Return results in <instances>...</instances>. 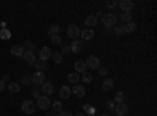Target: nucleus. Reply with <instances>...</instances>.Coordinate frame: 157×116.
<instances>
[{
    "mask_svg": "<svg viewBox=\"0 0 157 116\" xmlns=\"http://www.w3.org/2000/svg\"><path fill=\"white\" fill-rule=\"evenodd\" d=\"M102 24L105 25L107 28L115 27V25L118 24V17H116L115 14H112V13H107V14H104V16H102Z\"/></svg>",
    "mask_w": 157,
    "mask_h": 116,
    "instance_id": "nucleus-1",
    "label": "nucleus"
},
{
    "mask_svg": "<svg viewBox=\"0 0 157 116\" xmlns=\"http://www.w3.org/2000/svg\"><path fill=\"white\" fill-rule=\"evenodd\" d=\"M44 82H46L44 71H36L35 74H32V83L33 85H43Z\"/></svg>",
    "mask_w": 157,
    "mask_h": 116,
    "instance_id": "nucleus-2",
    "label": "nucleus"
},
{
    "mask_svg": "<svg viewBox=\"0 0 157 116\" xmlns=\"http://www.w3.org/2000/svg\"><path fill=\"white\" fill-rule=\"evenodd\" d=\"M85 64H86V68H90V69H98V68L101 66V60H99L96 55H90V57L86 58Z\"/></svg>",
    "mask_w": 157,
    "mask_h": 116,
    "instance_id": "nucleus-3",
    "label": "nucleus"
},
{
    "mask_svg": "<svg viewBox=\"0 0 157 116\" xmlns=\"http://www.w3.org/2000/svg\"><path fill=\"white\" fill-rule=\"evenodd\" d=\"M36 105L41 108V110H47V108L52 105V102L49 100L47 96H39V97L36 99Z\"/></svg>",
    "mask_w": 157,
    "mask_h": 116,
    "instance_id": "nucleus-4",
    "label": "nucleus"
},
{
    "mask_svg": "<svg viewBox=\"0 0 157 116\" xmlns=\"http://www.w3.org/2000/svg\"><path fill=\"white\" fill-rule=\"evenodd\" d=\"M118 6L121 8L123 13H130L132 8H134V2L132 0H120V2H118Z\"/></svg>",
    "mask_w": 157,
    "mask_h": 116,
    "instance_id": "nucleus-5",
    "label": "nucleus"
},
{
    "mask_svg": "<svg viewBox=\"0 0 157 116\" xmlns=\"http://www.w3.org/2000/svg\"><path fill=\"white\" fill-rule=\"evenodd\" d=\"M71 52H74V54H80L82 50H83V41L82 39H72V43H71Z\"/></svg>",
    "mask_w": 157,
    "mask_h": 116,
    "instance_id": "nucleus-6",
    "label": "nucleus"
},
{
    "mask_svg": "<svg viewBox=\"0 0 157 116\" xmlns=\"http://www.w3.org/2000/svg\"><path fill=\"white\" fill-rule=\"evenodd\" d=\"M22 111L27 113V114L35 113V102L33 100H24L22 102Z\"/></svg>",
    "mask_w": 157,
    "mask_h": 116,
    "instance_id": "nucleus-7",
    "label": "nucleus"
},
{
    "mask_svg": "<svg viewBox=\"0 0 157 116\" xmlns=\"http://www.w3.org/2000/svg\"><path fill=\"white\" fill-rule=\"evenodd\" d=\"M93 38H94V30H93V28H83V30L80 32V38H78V39L90 41V39H93Z\"/></svg>",
    "mask_w": 157,
    "mask_h": 116,
    "instance_id": "nucleus-8",
    "label": "nucleus"
},
{
    "mask_svg": "<svg viewBox=\"0 0 157 116\" xmlns=\"http://www.w3.org/2000/svg\"><path fill=\"white\" fill-rule=\"evenodd\" d=\"M68 36L71 38V39H77L78 36H80V28L77 27V25H69L68 27Z\"/></svg>",
    "mask_w": 157,
    "mask_h": 116,
    "instance_id": "nucleus-9",
    "label": "nucleus"
},
{
    "mask_svg": "<svg viewBox=\"0 0 157 116\" xmlns=\"http://www.w3.org/2000/svg\"><path fill=\"white\" fill-rule=\"evenodd\" d=\"M71 94H74L75 97H83L85 96V86H82V85H74L72 86V89H71Z\"/></svg>",
    "mask_w": 157,
    "mask_h": 116,
    "instance_id": "nucleus-10",
    "label": "nucleus"
},
{
    "mask_svg": "<svg viewBox=\"0 0 157 116\" xmlns=\"http://www.w3.org/2000/svg\"><path fill=\"white\" fill-rule=\"evenodd\" d=\"M39 91H43L44 96H50L52 93L55 91V89H54V85H52L50 82H44V83L41 85V89H39Z\"/></svg>",
    "mask_w": 157,
    "mask_h": 116,
    "instance_id": "nucleus-11",
    "label": "nucleus"
},
{
    "mask_svg": "<svg viewBox=\"0 0 157 116\" xmlns=\"http://www.w3.org/2000/svg\"><path fill=\"white\" fill-rule=\"evenodd\" d=\"M115 111H116L118 116H126L129 113V107L126 104H116L115 105Z\"/></svg>",
    "mask_w": 157,
    "mask_h": 116,
    "instance_id": "nucleus-12",
    "label": "nucleus"
},
{
    "mask_svg": "<svg viewBox=\"0 0 157 116\" xmlns=\"http://www.w3.org/2000/svg\"><path fill=\"white\" fill-rule=\"evenodd\" d=\"M52 57V50L49 49V47H43L41 50H39V60H43V61H47L49 58Z\"/></svg>",
    "mask_w": 157,
    "mask_h": 116,
    "instance_id": "nucleus-13",
    "label": "nucleus"
},
{
    "mask_svg": "<svg viewBox=\"0 0 157 116\" xmlns=\"http://www.w3.org/2000/svg\"><path fill=\"white\" fill-rule=\"evenodd\" d=\"M74 69H75L77 74H83V72H86V64H85V61H83V60L75 61V63H74Z\"/></svg>",
    "mask_w": 157,
    "mask_h": 116,
    "instance_id": "nucleus-14",
    "label": "nucleus"
},
{
    "mask_svg": "<svg viewBox=\"0 0 157 116\" xmlns=\"http://www.w3.org/2000/svg\"><path fill=\"white\" fill-rule=\"evenodd\" d=\"M10 52H11L13 55H14V57H22L25 50H24L22 44H16V46H13V47H11V50H10Z\"/></svg>",
    "mask_w": 157,
    "mask_h": 116,
    "instance_id": "nucleus-15",
    "label": "nucleus"
},
{
    "mask_svg": "<svg viewBox=\"0 0 157 116\" xmlns=\"http://www.w3.org/2000/svg\"><path fill=\"white\" fill-rule=\"evenodd\" d=\"M24 61L27 63V64H33L35 63V60H36V57H35V52H24Z\"/></svg>",
    "mask_w": 157,
    "mask_h": 116,
    "instance_id": "nucleus-16",
    "label": "nucleus"
},
{
    "mask_svg": "<svg viewBox=\"0 0 157 116\" xmlns=\"http://www.w3.org/2000/svg\"><path fill=\"white\" fill-rule=\"evenodd\" d=\"M116 17L121 21V24H127V22H132V13H121V14L116 16Z\"/></svg>",
    "mask_w": 157,
    "mask_h": 116,
    "instance_id": "nucleus-17",
    "label": "nucleus"
},
{
    "mask_svg": "<svg viewBox=\"0 0 157 116\" xmlns=\"http://www.w3.org/2000/svg\"><path fill=\"white\" fill-rule=\"evenodd\" d=\"M60 97L61 99H69L71 97V88L69 86H61L60 88Z\"/></svg>",
    "mask_w": 157,
    "mask_h": 116,
    "instance_id": "nucleus-18",
    "label": "nucleus"
},
{
    "mask_svg": "<svg viewBox=\"0 0 157 116\" xmlns=\"http://www.w3.org/2000/svg\"><path fill=\"white\" fill-rule=\"evenodd\" d=\"M85 25H88V28H93L94 25H98V17H96V16H88V17H85Z\"/></svg>",
    "mask_w": 157,
    "mask_h": 116,
    "instance_id": "nucleus-19",
    "label": "nucleus"
},
{
    "mask_svg": "<svg viewBox=\"0 0 157 116\" xmlns=\"http://www.w3.org/2000/svg\"><path fill=\"white\" fill-rule=\"evenodd\" d=\"M50 58L54 60V63H57V64L63 63V54L60 52V50H55V52H52V57H50Z\"/></svg>",
    "mask_w": 157,
    "mask_h": 116,
    "instance_id": "nucleus-20",
    "label": "nucleus"
},
{
    "mask_svg": "<svg viewBox=\"0 0 157 116\" xmlns=\"http://www.w3.org/2000/svg\"><path fill=\"white\" fill-rule=\"evenodd\" d=\"M137 30V24L135 22H127L124 24V33H132Z\"/></svg>",
    "mask_w": 157,
    "mask_h": 116,
    "instance_id": "nucleus-21",
    "label": "nucleus"
},
{
    "mask_svg": "<svg viewBox=\"0 0 157 116\" xmlns=\"http://www.w3.org/2000/svg\"><path fill=\"white\" fill-rule=\"evenodd\" d=\"M113 80L112 79H105L104 80V83H102V89L104 91H110V89H113Z\"/></svg>",
    "mask_w": 157,
    "mask_h": 116,
    "instance_id": "nucleus-22",
    "label": "nucleus"
},
{
    "mask_svg": "<svg viewBox=\"0 0 157 116\" xmlns=\"http://www.w3.org/2000/svg\"><path fill=\"white\" fill-rule=\"evenodd\" d=\"M47 33H49V36H54V35H58V33H60V25H57V24H54V25H50V27L47 28Z\"/></svg>",
    "mask_w": 157,
    "mask_h": 116,
    "instance_id": "nucleus-23",
    "label": "nucleus"
},
{
    "mask_svg": "<svg viewBox=\"0 0 157 116\" xmlns=\"http://www.w3.org/2000/svg\"><path fill=\"white\" fill-rule=\"evenodd\" d=\"M33 64H35V68H36V71H44V69H46V61H43V60H39V58H36Z\"/></svg>",
    "mask_w": 157,
    "mask_h": 116,
    "instance_id": "nucleus-24",
    "label": "nucleus"
},
{
    "mask_svg": "<svg viewBox=\"0 0 157 116\" xmlns=\"http://www.w3.org/2000/svg\"><path fill=\"white\" fill-rule=\"evenodd\" d=\"M78 80H80V77H78V74H77V72H74V74H69V75H68V82H71L72 85H77V83H78Z\"/></svg>",
    "mask_w": 157,
    "mask_h": 116,
    "instance_id": "nucleus-25",
    "label": "nucleus"
},
{
    "mask_svg": "<svg viewBox=\"0 0 157 116\" xmlns=\"http://www.w3.org/2000/svg\"><path fill=\"white\" fill-rule=\"evenodd\" d=\"M22 47H24L25 52H33V50H35V44H33L32 41H25V43L22 44Z\"/></svg>",
    "mask_w": 157,
    "mask_h": 116,
    "instance_id": "nucleus-26",
    "label": "nucleus"
},
{
    "mask_svg": "<svg viewBox=\"0 0 157 116\" xmlns=\"http://www.w3.org/2000/svg\"><path fill=\"white\" fill-rule=\"evenodd\" d=\"M22 85H32V74L30 72H25L22 75Z\"/></svg>",
    "mask_w": 157,
    "mask_h": 116,
    "instance_id": "nucleus-27",
    "label": "nucleus"
},
{
    "mask_svg": "<svg viewBox=\"0 0 157 116\" xmlns=\"http://www.w3.org/2000/svg\"><path fill=\"white\" fill-rule=\"evenodd\" d=\"M113 102H115V104H124V93H121V91H120V93H116Z\"/></svg>",
    "mask_w": 157,
    "mask_h": 116,
    "instance_id": "nucleus-28",
    "label": "nucleus"
},
{
    "mask_svg": "<svg viewBox=\"0 0 157 116\" xmlns=\"http://www.w3.org/2000/svg\"><path fill=\"white\" fill-rule=\"evenodd\" d=\"M82 80H83V83H91L93 82V74L91 72H83L82 74Z\"/></svg>",
    "mask_w": 157,
    "mask_h": 116,
    "instance_id": "nucleus-29",
    "label": "nucleus"
},
{
    "mask_svg": "<svg viewBox=\"0 0 157 116\" xmlns=\"http://www.w3.org/2000/svg\"><path fill=\"white\" fill-rule=\"evenodd\" d=\"M50 107L54 108V111H55V113H60V111L63 110V105H61V102H60V100L52 102V105H50Z\"/></svg>",
    "mask_w": 157,
    "mask_h": 116,
    "instance_id": "nucleus-30",
    "label": "nucleus"
},
{
    "mask_svg": "<svg viewBox=\"0 0 157 116\" xmlns=\"http://www.w3.org/2000/svg\"><path fill=\"white\" fill-rule=\"evenodd\" d=\"M6 88L10 89L11 93H19V91H21V86H19V83H14V82H13V83H10Z\"/></svg>",
    "mask_w": 157,
    "mask_h": 116,
    "instance_id": "nucleus-31",
    "label": "nucleus"
},
{
    "mask_svg": "<svg viewBox=\"0 0 157 116\" xmlns=\"http://www.w3.org/2000/svg\"><path fill=\"white\" fill-rule=\"evenodd\" d=\"M11 38V32L6 30V28H2L0 30V39H10Z\"/></svg>",
    "mask_w": 157,
    "mask_h": 116,
    "instance_id": "nucleus-32",
    "label": "nucleus"
},
{
    "mask_svg": "<svg viewBox=\"0 0 157 116\" xmlns=\"http://www.w3.org/2000/svg\"><path fill=\"white\" fill-rule=\"evenodd\" d=\"M113 32L116 35H123L124 33V24H116L115 27H113Z\"/></svg>",
    "mask_w": 157,
    "mask_h": 116,
    "instance_id": "nucleus-33",
    "label": "nucleus"
},
{
    "mask_svg": "<svg viewBox=\"0 0 157 116\" xmlns=\"http://www.w3.org/2000/svg\"><path fill=\"white\" fill-rule=\"evenodd\" d=\"M50 41H52L54 46H60L61 44V38H60V35H54V36H50Z\"/></svg>",
    "mask_w": 157,
    "mask_h": 116,
    "instance_id": "nucleus-34",
    "label": "nucleus"
},
{
    "mask_svg": "<svg viewBox=\"0 0 157 116\" xmlns=\"http://www.w3.org/2000/svg\"><path fill=\"white\" fill-rule=\"evenodd\" d=\"M60 52H61V54H63V57H64V55H68V54H71V47H69V46H63V47H61V50H60Z\"/></svg>",
    "mask_w": 157,
    "mask_h": 116,
    "instance_id": "nucleus-35",
    "label": "nucleus"
},
{
    "mask_svg": "<svg viewBox=\"0 0 157 116\" xmlns=\"http://www.w3.org/2000/svg\"><path fill=\"white\" fill-rule=\"evenodd\" d=\"M107 6H109V8H115V6H118V0H110V2H107Z\"/></svg>",
    "mask_w": 157,
    "mask_h": 116,
    "instance_id": "nucleus-36",
    "label": "nucleus"
},
{
    "mask_svg": "<svg viewBox=\"0 0 157 116\" xmlns=\"http://www.w3.org/2000/svg\"><path fill=\"white\" fill-rule=\"evenodd\" d=\"M105 105H107L109 110H115V105H116V104H115L113 100H107V104H105Z\"/></svg>",
    "mask_w": 157,
    "mask_h": 116,
    "instance_id": "nucleus-37",
    "label": "nucleus"
},
{
    "mask_svg": "<svg viewBox=\"0 0 157 116\" xmlns=\"http://www.w3.org/2000/svg\"><path fill=\"white\" fill-rule=\"evenodd\" d=\"M85 114H88V116H94V114H96V110H94L93 107H90V108L86 110V113H85Z\"/></svg>",
    "mask_w": 157,
    "mask_h": 116,
    "instance_id": "nucleus-38",
    "label": "nucleus"
},
{
    "mask_svg": "<svg viewBox=\"0 0 157 116\" xmlns=\"http://www.w3.org/2000/svg\"><path fill=\"white\" fill-rule=\"evenodd\" d=\"M32 94H33V96H35V97L38 99L39 96H41V91H39V88H35V89H33V91H32Z\"/></svg>",
    "mask_w": 157,
    "mask_h": 116,
    "instance_id": "nucleus-39",
    "label": "nucleus"
},
{
    "mask_svg": "<svg viewBox=\"0 0 157 116\" xmlns=\"http://www.w3.org/2000/svg\"><path fill=\"white\" fill-rule=\"evenodd\" d=\"M57 116H72V113H69V111H64V110H61L60 113H57Z\"/></svg>",
    "mask_w": 157,
    "mask_h": 116,
    "instance_id": "nucleus-40",
    "label": "nucleus"
},
{
    "mask_svg": "<svg viewBox=\"0 0 157 116\" xmlns=\"http://www.w3.org/2000/svg\"><path fill=\"white\" fill-rule=\"evenodd\" d=\"M98 71L101 75H107V68H98Z\"/></svg>",
    "mask_w": 157,
    "mask_h": 116,
    "instance_id": "nucleus-41",
    "label": "nucleus"
},
{
    "mask_svg": "<svg viewBox=\"0 0 157 116\" xmlns=\"http://www.w3.org/2000/svg\"><path fill=\"white\" fill-rule=\"evenodd\" d=\"M8 80H10V74H5V75H3V79H2V82H3V83H6Z\"/></svg>",
    "mask_w": 157,
    "mask_h": 116,
    "instance_id": "nucleus-42",
    "label": "nucleus"
},
{
    "mask_svg": "<svg viewBox=\"0 0 157 116\" xmlns=\"http://www.w3.org/2000/svg\"><path fill=\"white\" fill-rule=\"evenodd\" d=\"M5 88H6V86H5V83H3L2 80H0V93H2V91H3Z\"/></svg>",
    "mask_w": 157,
    "mask_h": 116,
    "instance_id": "nucleus-43",
    "label": "nucleus"
},
{
    "mask_svg": "<svg viewBox=\"0 0 157 116\" xmlns=\"http://www.w3.org/2000/svg\"><path fill=\"white\" fill-rule=\"evenodd\" d=\"M74 116H85V113H82V111H78V113H75Z\"/></svg>",
    "mask_w": 157,
    "mask_h": 116,
    "instance_id": "nucleus-44",
    "label": "nucleus"
},
{
    "mask_svg": "<svg viewBox=\"0 0 157 116\" xmlns=\"http://www.w3.org/2000/svg\"><path fill=\"white\" fill-rule=\"evenodd\" d=\"M102 116H110V114H102Z\"/></svg>",
    "mask_w": 157,
    "mask_h": 116,
    "instance_id": "nucleus-45",
    "label": "nucleus"
},
{
    "mask_svg": "<svg viewBox=\"0 0 157 116\" xmlns=\"http://www.w3.org/2000/svg\"><path fill=\"white\" fill-rule=\"evenodd\" d=\"M152 116H154V114H152Z\"/></svg>",
    "mask_w": 157,
    "mask_h": 116,
    "instance_id": "nucleus-46",
    "label": "nucleus"
}]
</instances>
